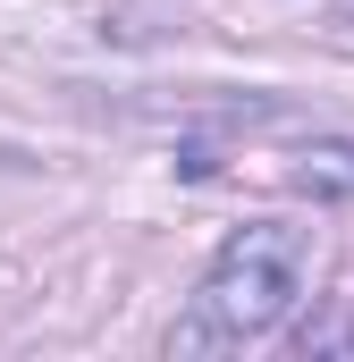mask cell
<instances>
[{
	"label": "cell",
	"mask_w": 354,
	"mask_h": 362,
	"mask_svg": "<svg viewBox=\"0 0 354 362\" xmlns=\"http://www.w3.org/2000/svg\"><path fill=\"white\" fill-rule=\"evenodd\" d=\"M304 270H312V236H304V228H278V219L236 228V236L211 253V270L194 286L185 320L169 329V354H236V346L270 337V329L295 312Z\"/></svg>",
	"instance_id": "1"
},
{
	"label": "cell",
	"mask_w": 354,
	"mask_h": 362,
	"mask_svg": "<svg viewBox=\"0 0 354 362\" xmlns=\"http://www.w3.org/2000/svg\"><path fill=\"white\" fill-rule=\"evenodd\" d=\"M338 17H346V25H354V0H338Z\"/></svg>",
	"instance_id": "3"
},
{
	"label": "cell",
	"mask_w": 354,
	"mask_h": 362,
	"mask_svg": "<svg viewBox=\"0 0 354 362\" xmlns=\"http://www.w3.org/2000/svg\"><path fill=\"white\" fill-rule=\"evenodd\" d=\"M287 185L312 194V202H354V135H312V144L295 152Z\"/></svg>",
	"instance_id": "2"
}]
</instances>
